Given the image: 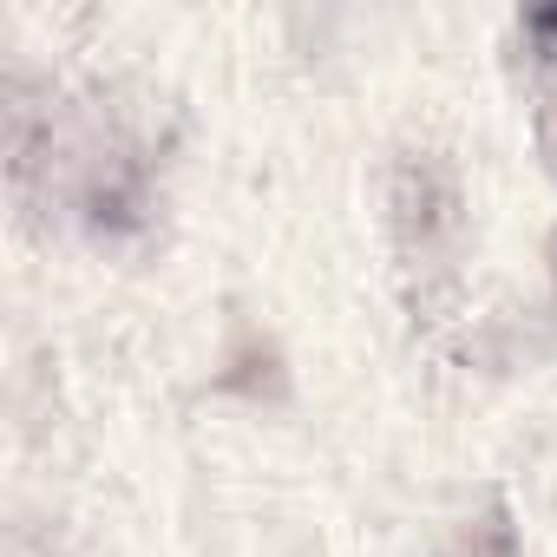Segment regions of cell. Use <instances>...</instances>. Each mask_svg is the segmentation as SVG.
Here are the masks:
<instances>
[{
	"label": "cell",
	"instance_id": "6da1fadb",
	"mask_svg": "<svg viewBox=\"0 0 557 557\" xmlns=\"http://www.w3.org/2000/svg\"><path fill=\"white\" fill-rule=\"evenodd\" d=\"M394 230L420 256H433L459 236V184L440 158H426V151L400 158V171H394Z\"/></svg>",
	"mask_w": 557,
	"mask_h": 557
},
{
	"label": "cell",
	"instance_id": "7a4b0ae2",
	"mask_svg": "<svg viewBox=\"0 0 557 557\" xmlns=\"http://www.w3.org/2000/svg\"><path fill=\"white\" fill-rule=\"evenodd\" d=\"M79 216L99 230V236H132L145 230L151 216V177L132 151H106L92 158V171L79 177Z\"/></svg>",
	"mask_w": 557,
	"mask_h": 557
},
{
	"label": "cell",
	"instance_id": "3957f363",
	"mask_svg": "<svg viewBox=\"0 0 557 557\" xmlns=\"http://www.w3.org/2000/svg\"><path fill=\"white\" fill-rule=\"evenodd\" d=\"M518 550V537H511V518H505V505H492L466 537H459V550L453 557H511Z\"/></svg>",
	"mask_w": 557,
	"mask_h": 557
},
{
	"label": "cell",
	"instance_id": "277c9868",
	"mask_svg": "<svg viewBox=\"0 0 557 557\" xmlns=\"http://www.w3.org/2000/svg\"><path fill=\"white\" fill-rule=\"evenodd\" d=\"M524 34H531L537 47H550V40H557V8H524Z\"/></svg>",
	"mask_w": 557,
	"mask_h": 557
},
{
	"label": "cell",
	"instance_id": "5b68a950",
	"mask_svg": "<svg viewBox=\"0 0 557 557\" xmlns=\"http://www.w3.org/2000/svg\"><path fill=\"white\" fill-rule=\"evenodd\" d=\"M550 145H557V125H550Z\"/></svg>",
	"mask_w": 557,
	"mask_h": 557
}]
</instances>
